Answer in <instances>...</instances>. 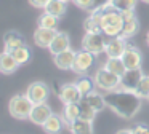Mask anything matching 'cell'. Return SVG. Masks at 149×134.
Here are the masks:
<instances>
[{
    "mask_svg": "<svg viewBox=\"0 0 149 134\" xmlns=\"http://www.w3.org/2000/svg\"><path fill=\"white\" fill-rule=\"evenodd\" d=\"M42 128L47 134H59L61 133V128H63V118L59 117V115L53 113L52 117L45 121V124H43Z\"/></svg>",
    "mask_w": 149,
    "mask_h": 134,
    "instance_id": "cell-21",
    "label": "cell"
},
{
    "mask_svg": "<svg viewBox=\"0 0 149 134\" xmlns=\"http://www.w3.org/2000/svg\"><path fill=\"white\" fill-rule=\"evenodd\" d=\"M141 2H144V3H149V0H141Z\"/></svg>",
    "mask_w": 149,
    "mask_h": 134,
    "instance_id": "cell-37",
    "label": "cell"
},
{
    "mask_svg": "<svg viewBox=\"0 0 149 134\" xmlns=\"http://www.w3.org/2000/svg\"><path fill=\"white\" fill-rule=\"evenodd\" d=\"M111 3V0H91V10L90 11H96V10H101L104 6H107Z\"/></svg>",
    "mask_w": 149,
    "mask_h": 134,
    "instance_id": "cell-31",
    "label": "cell"
},
{
    "mask_svg": "<svg viewBox=\"0 0 149 134\" xmlns=\"http://www.w3.org/2000/svg\"><path fill=\"white\" fill-rule=\"evenodd\" d=\"M122 61H123L127 69H139L141 62H143L141 51L136 46H133V45H127L125 51L122 54Z\"/></svg>",
    "mask_w": 149,
    "mask_h": 134,
    "instance_id": "cell-9",
    "label": "cell"
},
{
    "mask_svg": "<svg viewBox=\"0 0 149 134\" xmlns=\"http://www.w3.org/2000/svg\"><path fill=\"white\" fill-rule=\"evenodd\" d=\"M8 53L16 59V62L19 64V66L21 64H26L27 61L31 59V50L27 48V45L26 46H19V48H16V50H11V51H8Z\"/></svg>",
    "mask_w": 149,
    "mask_h": 134,
    "instance_id": "cell-26",
    "label": "cell"
},
{
    "mask_svg": "<svg viewBox=\"0 0 149 134\" xmlns=\"http://www.w3.org/2000/svg\"><path fill=\"white\" fill-rule=\"evenodd\" d=\"M58 19L59 18H56V16H53V15L43 13V15L39 18V27H42V29H56Z\"/></svg>",
    "mask_w": 149,
    "mask_h": 134,
    "instance_id": "cell-29",
    "label": "cell"
},
{
    "mask_svg": "<svg viewBox=\"0 0 149 134\" xmlns=\"http://www.w3.org/2000/svg\"><path fill=\"white\" fill-rule=\"evenodd\" d=\"M146 43H148V46H149V32H148V35H146Z\"/></svg>",
    "mask_w": 149,
    "mask_h": 134,
    "instance_id": "cell-36",
    "label": "cell"
},
{
    "mask_svg": "<svg viewBox=\"0 0 149 134\" xmlns=\"http://www.w3.org/2000/svg\"><path fill=\"white\" fill-rule=\"evenodd\" d=\"M116 134H133V129H120Z\"/></svg>",
    "mask_w": 149,
    "mask_h": 134,
    "instance_id": "cell-35",
    "label": "cell"
},
{
    "mask_svg": "<svg viewBox=\"0 0 149 134\" xmlns=\"http://www.w3.org/2000/svg\"><path fill=\"white\" fill-rule=\"evenodd\" d=\"M79 110H80V120H87V121H93L95 115L98 113V112L95 110V108L91 107L84 97H82L80 102H79Z\"/></svg>",
    "mask_w": 149,
    "mask_h": 134,
    "instance_id": "cell-25",
    "label": "cell"
},
{
    "mask_svg": "<svg viewBox=\"0 0 149 134\" xmlns=\"http://www.w3.org/2000/svg\"><path fill=\"white\" fill-rule=\"evenodd\" d=\"M104 101L111 110H114L120 118H125V120L133 118L141 108V97L135 91H127L122 88L106 93Z\"/></svg>",
    "mask_w": 149,
    "mask_h": 134,
    "instance_id": "cell-1",
    "label": "cell"
},
{
    "mask_svg": "<svg viewBox=\"0 0 149 134\" xmlns=\"http://www.w3.org/2000/svg\"><path fill=\"white\" fill-rule=\"evenodd\" d=\"M52 115H53V112H52V108H50V105L47 104V102H42V104H34L29 120L32 121L34 124L43 126V124H45V121L48 120Z\"/></svg>",
    "mask_w": 149,
    "mask_h": 134,
    "instance_id": "cell-10",
    "label": "cell"
},
{
    "mask_svg": "<svg viewBox=\"0 0 149 134\" xmlns=\"http://www.w3.org/2000/svg\"><path fill=\"white\" fill-rule=\"evenodd\" d=\"M19 67V64L16 62L13 56H11L8 51H3V53L0 54V72L2 73H13L15 70Z\"/></svg>",
    "mask_w": 149,
    "mask_h": 134,
    "instance_id": "cell-17",
    "label": "cell"
},
{
    "mask_svg": "<svg viewBox=\"0 0 149 134\" xmlns=\"http://www.w3.org/2000/svg\"><path fill=\"white\" fill-rule=\"evenodd\" d=\"M133 134H149V128L144 124H136L133 128Z\"/></svg>",
    "mask_w": 149,
    "mask_h": 134,
    "instance_id": "cell-33",
    "label": "cell"
},
{
    "mask_svg": "<svg viewBox=\"0 0 149 134\" xmlns=\"http://www.w3.org/2000/svg\"><path fill=\"white\" fill-rule=\"evenodd\" d=\"M34 104L31 102V99L26 94H16L10 99L8 102V112L13 118L18 120H26L31 117V112H32Z\"/></svg>",
    "mask_w": 149,
    "mask_h": 134,
    "instance_id": "cell-3",
    "label": "cell"
},
{
    "mask_svg": "<svg viewBox=\"0 0 149 134\" xmlns=\"http://www.w3.org/2000/svg\"><path fill=\"white\" fill-rule=\"evenodd\" d=\"M64 2H69V0H64Z\"/></svg>",
    "mask_w": 149,
    "mask_h": 134,
    "instance_id": "cell-38",
    "label": "cell"
},
{
    "mask_svg": "<svg viewBox=\"0 0 149 134\" xmlns=\"http://www.w3.org/2000/svg\"><path fill=\"white\" fill-rule=\"evenodd\" d=\"M104 67H106L107 70H111L112 73H116L117 77H122L123 73H125V70H127L122 57H107Z\"/></svg>",
    "mask_w": 149,
    "mask_h": 134,
    "instance_id": "cell-22",
    "label": "cell"
},
{
    "mask_svg": "<svg viewBox=\"0 0 149 134\" xmlns=\"http://www.w3.org/2000/svg\"><path fill=\"white\" fill-rule=\"evenodd\" d=\"M84 99H85V101H87L88 104H90L96 112H101L104 107H106V101H104V96H103V94H100V93H96V91H91L90 94L84 96Z\"/></svg>",
    "mask_w": 149,
    "mask_h": 134,
    "instance_id": "cell-24",
    "label": "cell"
},
{
    "mask_svg": "<svg viewBox=\"0 0 149 134\" xmlns=\"http://www.w3.org/2000/svg\"><path fill=\"white\" fill-rule=\"evenodd\" d=\"M74 61H75V51H72L71 48L55 56V64H56V67H58V69H61V70L72 69Z\"/></svg>",
    "mask_w": 149,
    "mask_h": 134,
    "instance_id": "cell-15",
    "label": "cell"
},
{
    "mask_svg": "<svg viewBox=\"0 0 149 134\" xmlns=\"http://www.w3.org/2000/svg\"><path fill=\"white\" fill-rule=\"evenodd\" d=\"M93 61H95V54L88 53L85 50H80L75 53V61H74V66H72V70L77 73H85L90 70V67L93 66Z\"/></svg>",
    "mask_w": 149,
    "mask_h": 134,
    "instance_id": "cell-8",
    "label": "cell"
},
{
    "mask_svg": "<svg viewBox=\"0 0 149 134\" xmlns=\"http://www.w3.org/2000/svg\"><path fill=\"white\" fill-rule=\"evenodd\" d=\"M114 10H117L119 13L123 11H130V10H135L136 6V0H111L109 3Z\"/></svg>",
    "mask_w": 149,
    "mask_h": 134,
    "instance_id": "cell-28",
    "label": "cell"
},
{
    "mask_svg": "<svg viewBox=\"0 0 149 134\" xmlns=\"http://www.w3.org/2000/svg\"><path fill=\"white\" fill-rule=\"evenodd\" d=\"M127 40L122 37H114L111 38V40H107V45H106V50H104V53H106L107 57H122L123 51H125L127 48Z\"/></svg>",
    "mask_w": 149,
    "mask_h": 134,
    "instance_id": "cell-12",
    "label": "cell"
},
{
    "mask_svg": "<svg viewBox=\"0 0 149 134\" xmlns=\"http://www.w3.org/2000/svg\"><path fill=\"white\" fill-rule=\"evenodd\" d=\"M72 2L82 10H91V0H72Z\"/></svg>",
    "mask_w": 149,
    "mask_h": 134,
    "instance_id": "cell-32",
    "label": "cell"
},
{
    "mask_svg": "<svg viewBox=\"0 0 149 134\" xmlns=\"http://www.w3.org/2000/svg\"><path fill=\"white\" fill-rule=\"evenodd\" d=\"M135 93L141 99H148L149 101V75H143V78L139 82V85L136 86Z\"/></svg>",
    "mask_w": 149,
    "mask_h": 134,
    "instance_id": "cell-30",
    "label": "cell"
},
{
    "mask_svg": "<svg viewBox=\"0 0 149 134\" xmlns=\"http://www.w3.org/2000/svg\"><path fill=\"white\" fill-rule=\"evenodd\" d=\"M143 78V70L139 69H127L125 73L120 77V88L127 91H135Z\"/></svg>",
    "mask_w": 149,
    "mask_h": 134,
    "instance_id": "cell-7",
    "label": "cell"
},
{
    "mask_svg": "<svg viewBox=\"0 0 149 134\" xmlns=\"http://www.w3.org/2000/svg\"><path fill=\"white\" fill-rule=\"evenodd\" d=\"M69 128H71L72 134H93V124H91V121L80 120V118L75 120Z\"/></svg>",
    "mask_w": 149,
    "mask_h": 134,
    "instance_id": "cell-23",
    "label": "cell"
},
{
    "mask_svg": "<svg viewBox=\"0 0 149 134\" xmlns=\"http://www.w3.org/2000/svg\"><path fill=\"white\" fill-rule=\"evenodd\" d=\"M139 30V21L135 18H130V19H123V27H122V32H120V37L122 38H130L133 35H136Z\"/></svg>",
    "mask_w": 149,
    "mask_h": 134,
    "instance_id": "cell-19",
    "label": "cell"
},
{
    "mask_svg": "<svg viewBox=\"0 0 149 134\" xmlns=\"http://www.w3.org/2000/svg\"><path fill=\"white\" fill-rule=\"evenodd\" d=\"M66 3L64 0H50L48 3L43 8V13H48V15H53L56 18H61L66 13Z\"/></svg>",
    "mask_w": 149,
    "mask_h": 134,
    "instance_id": "cell-20",
    "label": "cell"
},
{
    "mask_svg": "<svg viewBox=\"0 0 149 134\" xmlns=\"http://www.w3.org/2000/svg\"><path fill=\"white\" fill-rule=\"evenodd\" d=\"M95 85L106 93L116 91V89L120 88V77H117L116 73H112L111 70H107L106 67H101V69L95 73Z\"/></svg>",
    "mask_w": 149,
    "mask_h": 134,
    "instance_id": "cell-4",
    "label": "cell"
},
{
    "mask_svg": "<svg viewBox=\"0 0 149 134\" xmlns=\"http://www.w3.org/2000/svg\"><path fill=\"white\" fill-rule=\"evenodd\" d=\"M69 48H71V38H69V35L66 32H58L56 37L53 38L52 45L48 46V50L53 56H56V54L63 53V51L69 50Z\"/></svg>",
    "mask_w": 149,
    "mask_h": 134,
    "instance_id": "cell-14",
    "label": "cell"
},
{
    "mask_svg": "<svg viewBox=\"0 0 149 134\" xmlns=\"http://www.w3.org/2000/svg\"><path fill=\"white\" fill-rule=\"evenodd\" d=\"M82 97L84 96L77 89L75 83H66L59 89V99L63 101V104H79L82 101Z\"/></svg>",
    "mask_w": 149,
    "mask_h": 134,
    "instance_id": "cell-11",
    "label": "cell"
},
{
    "mask_svg": "<svg viewBox=\"0 0 149 134\" xmlns=\"http://www.w3.org/2000/svg\"><path fill=\"white\" fill-rule=\"evenodd\" d=\"M26 96L31 99L32 104H42V102H47V99H48L50 88L43 82H34L27 86Z\"/></svg>",
    "mask_w": 149,
    "mask_h": 134,
    "instance_id": "cell-6",
    "label": "cell"
},
{
    "mask_svg": "<svg viewBox=\"0 0 149 134\" xmlns=\"http://www.w3.org/2000/svg\"><path fill=\"white\" fill-rule=\"evenodd\" d=\"M50 0H29V3L36 8H45V5L48 3Z\"/></svg>",
    "mask_w": 149,
    "mask_h": 134,
    "instance_id": "cell-34",
    "label": "cell"
},
{
    "mask_svg": "<svg viewBox=\"0 0 149 134\" xmlns=\"http://www.w3.org/2000/svg\"><path fill=\"white\" fill-rule=\"evenodd\" d=\"M56 29H42L37 27L36 32H34V41H36L37 46L40 48H48L52 45L53 38L56 37Z\"/></svg>",
    "mask_w": 149,
    "mask_h": 134,
    "instance_id": "cell-13",
    "label": "cell"
},
{
    "mask_svg": "<svg viewBox=\"0 0 149 134\" xmlns=\"http://www.w3.org/2000/svg\"><path fill=\"white\" fill-rule=\"evenodd\" d=\"M63 121H64L68 126H71L75 120L80 118V110H79V104H64L63 108V115H61Z\"/></svg>",
    "mask_w": 149,
    "mask_h": 134,
    "instance_id": "cell-18",
    "label": "cell"
},
{
    "mask_svg": "<svg viewBox=\"0 0 149 134\" xmlns=\"http://www.w3.org/2000/svg\"><path fill=\"white\" fill-rule=\"evenodd\" d=\"M75 86H77V89L80 91L82 96H87L93 91L95 82L91 78H88V77H82V78H79L77 82H75Z\"/></svg>",
    "mask_w": 149,
    "mask_h": 134,
    "instance_id": "cell-27",
    "label": "cell"
},
{
    "mask_svg": "<svg viewBox=\"0 0 149 134\" xmlns=\"http://www.w3.org/2000/svg\"><path fill=\"white\" fill-rule=\"evenodd\" d=\"M3 43H5V51H11L16 50L19 46H26V40L21 34H18L16 30H10L5 34L3 37Z\"/></svg>",
    "mask_w": 149,
    "mask_h": 134,
    "instance_id": "cell-16",
    "label": "cell"
},
{
    "mask_svg": "<svg viewBox=\"0 0 149 134\" xmlns=\"http://www.w3.org/2000/svg\"><path fill=\"white\" fill-rule=\"evenodd\" d=\"M106 35L103 34V32H98V34H85L84 40H82V48H84L85 51H88V53L91 54H101L104 53V50H106Z\"/></svg>",
    "mask_w": 149,
    "mask_h": 134,
    "instance_id": "cell-5",
    "label": "cell"
},
{
    "mask_svg": "<svg viewBox=\"0 0 149 134\" xmlns=\"http://www.w3.org/2000/svg\"><path fill=\"white\" fill-rule=\"evenodd\" d=\"M101 13V32L106 37L114 38L120 37V32L123 27V18L117 10H114L111 5L98 10Z\"/></svg>",
    "mask_w": 149,
    "mask_h": 134,
    "instance_id": "cell-2",
    "label": "cell"
}]
</instances>
